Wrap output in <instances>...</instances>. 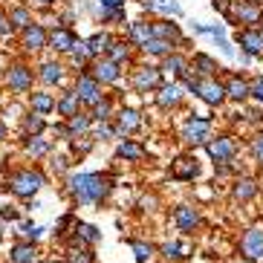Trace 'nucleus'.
I'll use <instances>...</instances> for the list:
<instances>
[{
  "instance_id": "a18cd8bd",
  "label": "nucleus",
  "mask_w": 263,
  "mask_h": 263,
  "mask_svg": "<svg viewBox=\"0 0 263 263\" xmlns=\"http://www.w3.org/2000/svg\"><path fill=\"white\" fill-rule=\"evenodd\" d=\"M93 136L96 142H110V139H116V130H113V122H93Z\"/></svg>"
},
{
  "instance_id": "9d476101",
  "label": "nucleus",
  "mask_w": 263,
  "mask_h": 263,
  "mask_svg": "<svg viewBox=\"0 0 263 263\" xmlns=\"http://www.w3.org/2000/svg\"><path fill=\"white\" fill-rule=\"evenodd\" d=\"M234 41H237V47L243 49V55H249V58H260L263 55V35H260L257 26H240Z\"/></svg>"
},
{
  "instance_id": "dca6fc26",
  "label": "nucleus",
  "mask_w": 263,
  "mask_h": 263,
  "mask_svg": "<svg viewBox=\"0 0 263 263\" xmlns=\"http://www.w3.org/2000/svg\"><path fill=\"white\" fill-rule=\"evenodd\" d=\"M64 76H67V70H64L61 61H44L38 70H35V78H38L44 87H61Z\"/></svg>"
},
{
  "instance_id": "bb28decb",
  "label": "nucleus",
  "mask_w": 263,
  "mask_h": 263,
  "mask_svg": "<svg viewBox=\"0 0 263 263\" xmlns=\"http://www.w3.org/2000/svg\"><path fill=\"white\" fill-rule=\"evenodd\" d=\"M116 159H124V162H142L145 159V145L133 139H122L116 147Z\"/></svg>"
},
{
  "instance_id": "c85d7f7f",
  "label": "nucleus",
  "mask_w": 263,
  "mask_h": 263,
  "mask_svg": "<svg viewBox=\"0 0 263 263\" xmlns=\"http://www.w3.org/2000/svg\"><path fill=\"white\" fill-rule=\"evenodd\" d=\"M44 130H47V119L41 116V113H35V110H29V113L21 119V133H24V136H41Z\"/></svg>"
},
{
  "instance_id": "4be33fe9",
  "label": "nucleus",
  "mask_w": 263,
  "mask_h": 263,
  "mask_svg": "<svg viewBox=\"0 0 263 263\" xmlns=\"http://www.w3.org/2000/svg\"><path fill=\"white\" fill-rule=\"evenodd\" d=\"M154 35L171 41L174 47H185V35L179 32V24H174V21H154Z\"/></svg>"
},
{
  "instance_id": "c03bdc74",
  "label": "nucleus",
  "mask_w": 263,
  "mask_h": 263,
  "mask_svg": "<svg viewBox=\"0 0 263 263\" xmlns=\"http://www.w3.org/2000/svg\"><path fill=\"white\" fill-rule=\"evenodd\" d=\"M44 232H47L44 226H35V223H29V220H24V223L17 226V234H21V240H32V243L44 237Z\"/></svg>"
},
{
  "instance_id": "4468645a",
  "label": "nucleus",
  "mask_w": 263,
  "mask_h": 263,
  "mask_svg": "<svg viewBox=\"0 0 263 263\" xmlns=\"http://www.w3.org/2000/svg\"><path fill=\"white\" fill-rule=\"evenodd\" d=\"M76 41H78V35L70 29V26H55V29L49 32L47 47L52 49V52H58V55H70V49L76 47Z\"/></svg>"
},
{
  "instance_id": "f3484780",
  "label": "nucleus",
  "mask_w": 263,
  "mask_h": 263,
  "mask_svg": "<svg viewBox=\"0 0 263 263\" xmlns=\"http://www.w3.org/2000/svg\"><path fill=\"white\" fill-rule=\"evenodd\" d=\"M182 90H185V87L179 84V81H162L159 90H156V104H159L162 110L177 107L179 101H182V96H185Z\"/></svg>"
},
{
  "instance_id": "ea45409f",
  "label": "nucleus",
  "mask_w": 263,
  "mask_h": 263,
  "mask_svg": "<svg viewBox=\"0 0 263 263\" xmlns=\"http://www.w3.org/2000/svg\"><path fill=\"white\" fill-rule=\"evenodd\" d=\"M9 21H12V26H15V32H21L24 26H29V24H32L29 6H15V9H9Z\"/></svg>"
},
{
  "instance_id": "c756f323",
  "label": "nucleus",
  "mask_w": 263,
  "mask_h": 263,
  "mask_svg": "<svg viewBox=\"0 0 263 263\" xmlns=\"http://www.w3.org/2000/svg\"><path fill=\"white\" fill-rule=\"evenodd\" d=\"M72 237H78L84 246H96L101 240V232L96 229L93 223H84V220H76V226H72Z\"/></svg>"
},
{
  "instance_id": "052dcab7",
  "label": "nucleus",
  "mask_w": 263,
  "mask_h": 263,
  "mask_svg": "<svg viewBox=\"0 0 263 263\" xmlns=\"http://www.w3.org/2000/svg\"><path fill=\"white\" fill-rule=\"evenodd\" d=\"M38 263H64V260H38Z\"/></svg>"
},
{
  "instance_id": "6e6552de",
  "label": "nucleus",
  "mask_w": 263,
  "mask_h": 263,
  "mask_svg": "<svg viewBox=\"0 0 263 263\" xmlns=\"http://www.w3.org/2000/svg\"><path fill=\"white\" fill-rule=\"evenodd\" d=\"M47 41H49V29L44 24H38V21H32L29 26L21 29V47H24V52H41V49L47 47Z\"/></svg>"
},
{
  "instance_id": "39448f33",
  "label": "nucleus",
  "mask_w": 263,
  "mask_h": 263,
  "mask_svg": "<svg viewBox=\"0 0 263 263\" xmlns=\"http://www.w3.org/2000/svg\"><path fill=\"white\" fill-rule=\"evenodd\" d=\"M87 72H90V76H93L101 87H104V84H116L119 78H122V64L110 61L107 55H99V58H93V61H90Z\"/></svg>"
},
{
  "instance_id": "393cba45",
  "label": "nucleus",
  "mask_w": 263,
  "mask_h": 263,
  "mask_svg": "<svg viewBox=\"0 0 263 263\" xmlns=\"http://www.w3.org/2000/svg\"><path fill=\"white\" fill-rule=\"evenodd\" d=\"M29 110H35L41 116L55 113V96L49 93V90H32L29 93Z\"/></svg>"
},
{
  "instance_id": "4d7b16f0",
  "label": "nucleus",
  "mask_w": 263,
  "mask_h": 263,
  "mask_svg": "<svg viewBox=\"0 0 263 263\" xmlns=\"http://www.w3.org/2000/svg\"><path fill=\"white\" fill-rule=\"evenodd\" d=\"M6 136H9V127H6V122L0 119V142H6Z\"/></svg>"
},
{
  "instance_id": "9b49d317",
  "label": "nucleus",
  "mask_w": 263,
  "mask_h": 263,
  "mask_svg": "<svg viewBox=\"0 0 263 263\" xmlns=\"http://www.w3.org/2000/svg\"><path fill=\"white\" fill-rule=\"evenodd\" d=\"M205 151L214 162H232L237 156V139L234 136H217V139L205 142Z\"/></svg>"
},
{
  "instance_id": "c9c22d12",
  "label": "nucleus",
  "mask_w": 263,
  "mask_h": 263,
  "mask_svg": "<svg viewBox=\"0 0 263 263\" xmlns=\"http://www.w3.org/2000/svg\"><path fill=\"white\" fill-rule=\"evenodd\" d=\"M90 119L93 122H110L113 119V99L110 96H101L93 107H90Z\"/></svg>"
},
{
  "instance_id": "aec40b11",
  "label": "nucleus",
  "mask_w": 263,
  "mask_h": 263,
  "mask_svg": "<svg viewBox=\"0 0 263 263\" xmlns=\"http://www.w3.org/2000/svg\"><path fill=\"white\" fill-rule=\"evenodd\" d=\"M197 174H200V168H197V162H194L191 156H177L171 162V177L177 179V182H191Z\"/></svg>"
},
{
  "instance_id": "7ed1b4c3",
  "label": "nucleus",
  "mask_w": 263,
  "mask_h": 263,
  "mask_svg": "<svg viewBox=\"0 0 263 263\" xmlns=\"http://www.w3.org/2000/svg\"><path fill=\"white\" fill-rule=\"evenodd\" d=\"M226 21L237 26H260L263 24V3L260 0H232Z\"/></svg>"
},
{
  "instance_id": "6ab92c4d",
  "label": "nucleus",
  "mask_w": 263,
  "mask_h": 263,
  "mask_svg": "<svg viewBox=\"0 0 263 263\" xmlns=\"http://www.w3.org/2000/svg\"><path fill=\"white\" fill-rule=\"evenodd\" d=\"M41 252L32 240H17L15 246L9 249V263H38Z\"/></svg>"
},
{
  "instance_id": "6e6d98bb",
  "label": "nucleus",
  "mask_w": 263,
  "mask_h": 263,
  "mask_svg": "<svg viewBox=\"0 0 263 263\" xmlns=\"http://www.w3.org/2000/svg\"><path fill=\"white\" fill-rule=\"evenodd\" d=\"M32 6H41V9H49V6H55L58 0H29Z\"/></svg>"
},
{
  "instance_id": "864d4df0",
  "label": "nucleus",
  "mask_w": 263,
  "mask_h": 263,
  "mask_svg": "<svg viewBox=\"0 0 263 263\" xmlns=\"http://www.w3.org/2000/svg\"><path fill=\"white\" fill-rule=\"evenodd\" d=\"M252 151H255L257 159H263V133H257V136H255V142H252Z\"/></svg>"
},
{
  "instance_id": "3c124183",
  "label": "nucleus",
  "mask_w": 263,
  "mask_h": 263,
  "mask_svg": "<svg viewBox=\"0 0 263 263\" xmlns=\"http://www.w3.org/2000/svg\"><path fill=\"white\" fill-rule=\"evenodd\" d=\"M52 171H55V174H67V171H70V159H67V156H55V159H52Z\"/></svg>"
},
{
  "instance_id": "b1692460",
  "label": "nucleus",
  "mask_w": 263,
  "mask_h": 263,
  "mask_svg": "<svg viewBox=\"0 0 263 263\" xmlns=\"http://www.w3.org/2000/svg\"><path fill=\"white\" fill-rule=\"evenodd\" d=\"M24 154L29 159H44V156L52 154V142L44 139V133L41 136H24Z\"/></svg>"
},
{
  "instance_id": "680f3d73",
  "label": "nucleus",
  "mask_w": 263,
  "mask_h": 263,
  "mask_svg": "<svg viewBox=\"0 0 263 263\" xmlns=\"http://www.w3.org/2000/svg\"><path fill=\"white\" fill-rule=\"evenodd\" d=\"M260 35H263V26H260Z\"/></svg>"
},
{
  "instance_id": "f03ea898",
  "label": "nucleus",
  "mask_w": 263,
  "mask_h": 263,
  "mask_svg": "<svg viewBox=\"0 0 263 263\" xmlns=\"http://www.w3.org/2000/svg\"><path fill=\"white\" fill-rule=\"evenodd\" d=\"M6 185H9V191L15 194L17 200H32L41 188L47 185V174H44L41 168L26 165V168H17V171H12V174H9Z\"/></svg>"
},
{
  "instance_id": "4c0bfd02",
  "label": "nucleus",
  "mask_w": 263,
  "mask_h": 263,
  "mask_svg": "<svg viewBox=\"0 0 263 263\" xmlns=\"http://www.w3.org/2000/svg\"><path fill=\"white\" fill-rule=\"evenodd\" d=\"M142 49H145L147 55H154V58H165V55L174 52V44H171V41H165V38H156V35H154V38L147 41Z\"/></svg>"
},
{
  "instance_id": "13d9d810",
  "label": "nucleus",
  "mask_w": 263,
  "mask_h": 263,
  "mask_svg": "<svg viewBox=\"0 0 263 263\" xmlns=\"http://www.w3.org/2000/svg\"><path fill=\"white\" fill-rule=\"evenodd\" d=\"M234 263H252V260H246V257H237V260H234Z\"/></svg>"
},
{
  "instance_id": "f704fd0d",
  "label": "nucleus",
  "mask_w": 263,
  "mask_h": 263,
  "mask_svg": "<svg viewBox=\"0 0 263 263\" xmlns=\"http://www.w3.org/2000/svg\"><path fill=\"white\" fill-rule=\"evenodd\" d=\"M90 61H93V55H90V49H87L84 41L78 38L76 47L70 49V64L76 67V70H87V67H90Z\"/></svg>"
},
{
  "instance_id": "a211bd4d",
  "label": "nucleus",
  "mask_w": 263,
  "mask_h": 263,
  "mask_svg": "<svg viewBox=\"0 0 263 263\" xmlns=\"http://www.w3.org/2000/svg\"><path fill=\"white\" fill-rule=\"evenodd\" d=\"M174 226H177L182 234H191L197 226H200V211L194 205H177L174 209Z\"/></svg>"
},
{
  "instance_id": "8fccbe9b",
  "label": "nucleus",
  "mask_w": 263,
  "mask_h": 263,
  "mask_svg": "<svg viewBox=\"0 0 263 263\" xmlns=\"http://www.w3.org/2000/svg\"><path fill=\"white\" fill-rule=\"evenodd\" d=\"M156 9H159V12H165V15H174V17L182 15V6H179L177 0H165V3H159Z\"/></svg>"
},
{
  "instance_id": "603ef678",
  "label": "nucleus",
  "mask_w": 263,
  "mask_h": 263,
  "mask_svg": "<svg viewBox=\"0 0 263 263\" xmlns=\"http://www.w3.org/2000/svg\"><path fill=\"white\" fill-rule=\"evenodd\" d=\"M17 217H21V214H17L12 205H0V220H12V223H15Z\"/></svg>"
},
{
  "instance_id": "a878e982",
  "label": "nucleus",
  "mask_w": 263,
  "mask_h": 263,
  "mask_svg": "<svg viewBox=\"0 0 263 263\" xmlns=\"http://www.w3.org/2000/svg\"><path fill=\"white\" fill-rule=\"evenodd\" d=\"M55 110H58V116L61 119L76 116L78 110H81V99L76 96V90H64V93L55 99Z\"/></svg>"
},
{
  "instance_id": "e433bc0d",
  "label": "nucleus",
  "mask_w": 263,
  "mask_h": 263,
  "mask_svg": "<svg viewBox=\"0 0 263 263\" xmlns=\"http://www.w3.org/2000/svg\"><path fill=\"white\" fill-rule=\"evenodd\" d=\"M226 96L234 99V101L249 99V81H246V78H240V76H232L229 81H226Z\"/></svg>"
},
{
  "instance_id": "ddd939ff",
  "label": "nucleus",
  "mask_w": 263,
  "mask_h": 263,
  "mask_svg": "<svg viewBox=\"0 0 263 263\" xmlns=\"http://www.w3.org/2000/svg\"><path fill=\"white\" fill-rule=\"evenodd\" d=\"M162 70L159 67H139L133 72V90L136 93H151V90H159L162 84Z\"/></svg>"
},
{
  "instance_id": "7c9ffc66",
  "label": "nucleus",
  "mask_w": 263,
  "mask_h": 263,
  "mask_svg": "<svg viewBox=\"0 0 263 263\" xmlns=\"http://www.w3.org/2000/svg\"><path fill=\"white\" fill-rule=\"evenodd\" d=\"M188 64H191V70L197 72L200 78H209V76H214V72L220 70V67H217V61L211 58V55H205V52H194V58Z\"/></svg>"
},
{
  "instance_id": "f257e3e1",
  "label": "nucleus",
  "mask_w": 263,
  "mask_h": 263,
  "mask_svg": "<svg viewBox=\"0 0 263 263\" xmlns=\"http://www.w3.org/2000/svg\"><path fill=\"white\" fill-rule=\"evenodd\" d=\"M64 191L70 194L76 205H101L113 191V179L107 174H96V171H72V174H67Z\"/></svg>"
},
{
  "instance_id": "49530a36",
  "label": "nucleus",
  "mask_w": 263,
  "mask_h": 263,
  "mask_svg": "<svg viewBox=\"0 0 263 263\" xmlns=\"http://www.w3.org/2000/svg\"><path fill=\"white\" fill-rule=\"evenodd\" d=\"M194 32H197V35H214V38H226V26H223V24H211V26L197 24V26H194Z\"/></svg>"
},
{
  "instance_id": "473e14b6",
  "label": "nucleus",
  "mask_w": 263,
  "mask_h": 263,
  "mask_svg": "<svg viewBox=\"0 0 263 263\" xmlns=\"http://www.w3.org/2000/svg\"><path fill=\"white\" fill-rule=\"evenodd\" d=\"M257 191H260V185H257L255 179L243 177V179H237V182H234L232 197H234V200H240V202H249V200H255V197H257Z\"/></svg>"
},
{
  "instance_id": "2f4dec72",
  "label": "nucleus",
  "mask_w": 263,
  "mask_h": 263,
  "mask_svg": "<svg viewBox=\"0 0 263 263\" xmlns=\"http://www.w3.org/2000/svg\"><path fill=\"white\" fill-rule=\"evenodd\" d=\"M130 52H133V44L127 38H113V44H110V49L104 55L116 64H127L130 61Z\"/></svg>"
},
{
  "instance_id": "a19ab883",
  "label": "nucleus",
  "mask_w": 263,
  "mask_h": 263,
  "mask_svg": "<svg viewBox=\"0 0 263 263\" xmlns=\"http://www.w3.org/2000/svg\"><path fill=\"white\" fill-rule=\"evenodd\" d=\"M67 263H96V255L90 246H70L67 249Z\"/></svg>"
},
{
  "instance_id": "0eeeda50",
  "label": "nucleus",
  "mask_w": 263,
  "mask_h": 263,
  "mask_svg": "<svg viewBox=\"0 0 263 263\" xmlns=\"http://www.w3.org/2000/svg\"><path fill=\"white\" fill-rule=\"evenodd\" d=\"M211 119L209 116H188L185 127H182V139L188 145H205L211 139Z\"/></svg>"
},
{
  "instance_id": "1a4fd4ad",
  "label": "nucleus",
  "mask_w": 263,
  "mask_h": 263,
  "mask_svg": "<svg viewBox=\"0 0 263 263\" xmlns=\"http://www.w3.org/2000/svg\"><path fill=\"white\" fill-rule=\"evenodd\" d=\"M72 90H76V96L81 99V104H87V107H93L96 101L104 96V93H101V84H99V81H96V78L90 76L87 70L78 72V78H76V84H72Z\"/></svg>"
},
{
  "instance_id": "423d86ee",
  "label": "nucleus",
  "mask_w": 263,
  "mask_h": 263,
  "mask_svg": "<svg viewBox=\"0 0 263 263\" xmlns=\"http://www.w3.org/2000/svg\"><path fill=\"white\" fill-rule=\"evenodd\" d=\"M194 96L200 101H205L209 107H220L229 96H226V84L223 81H217L214 76L209 78H200V84H197V90H194Z\"/></svg>"
},
{
  "instance_id": "20e7f679",
  "label": "nucleus",
  "mask_w": 263,
  "mask_h": 263,
  "mask_svg": "<svg viewBox=\"0 0 263 263\" xmlns=\"http://www.w3.org/2000/svg\"><path fill=\"white\" fill-rule=\"evenodd\" d=\"M35 84V70L29 64H12L6 70V87L12 96H29Z\"/></svg>"
},
{
  "instance_id": "bf43d9fd",
  "label": "nucleus",
  "mask_w": 263,
  "mask_h": 263,
  "mask_svg": "<svg viewBox=\"0 0 263 263\" xmlns=\"http://www.w3.org/2000/svg\"><path fill=\"white\" fill-rule=\"evenodd\" d=\"M0 185H3V162H0Z\"/></svg>"
},
{
  "instance_id": "72a5a7b5",
  "label": "nucleus",
  "mask_w": 263,
  "mask_h": 263,
  "mask_svg": "<svg viewBox=\"0 0 263 263\" xmlns=\"http://www.w3.org/2000/svg\"><path fill=\"white\" fill-rule=\"evenodd\" d=\"M84 44H87V49H90V55H93V58H99V55H104V52L110 49V44H113V35H110L107 29H101V32H96V35H90Z\"/></svg>"
},
{
  "instance_id": "cd10ccee",
  "label": "nucleus",
  "mask_w": 263,
  "mask_h": 263,
  "mask_svg": "<svg viewBox=\"0 0 263 263\" xmlns=\"http://www.w3.org/2000/svg\"><path fill=\"white\" fill-rule=\"evenodd\" d=\"M64 124H67V130H70V139H76V136H81V133L93 130V119H90V113H81V110H78L76 116L64 119Z\"/></svg>"
},
{
  "instance_id": "f8f14e48",
  "label": "nucleus",
  "mask_w": 263,
  "mask_h": 263,
  "mask_svg": "<svg viewBox=\"0 0 263 263\" xmlns=\"http://www.w3.org/2000/svg\"><path fill=\"white\" fill-rule=\"evenodd\" d=\"M113 122V130H116V139H124L127 133H136L142 127V116H139V110H133V107H124L119 110L116 116L110 119Z\"/></svg>"
},
{
  "instance_id": "de8ad7c7",
  "label": "nucleus",
  "mask_w": 263,
  "mask_h": 263,
  "mask_svg": "<svg viewBox=\"0 0 263 263\" xmlns=\"http://www.w3.org/2000/svg\"><path fill=\"white\" fill-rule=\"evenodd\" d=\"M12 32H15V26L9 21V12H0V41L12 38Z\"/></svg>"
},
{
  "instance_id": "09e8293b",
  "label": "nucleus",
  "mask_w": 263,
  "mask_h": 263,
  "mask_svg": "<svg viewBox=\"0 0 263 263\" xmlns=\"http://www.w3.org/2000/svg\"><path fill=\"white\" fill-rule=\"evenodd\" d=\"M249 96L257 99V101H263V76H257V78L249 81Z\"/></svg>"
},
{
  "instance_id": "58836bf2",
  "label": "nucleus",
  "mask_w": 263,
  "mask_h": 263,
  "mask_svg": "<svg viewBox=\"0 0 263 263\" xmlns=\"http://www.w3.org/2000/svg\"><path fill=\"white\" fill-rule=\"evenodd\" d=\"M159 255L168 257V260H182V257L191 255V249L182 246V243H177V240H168V243H162V246H159Z\"/></svg>"
},
{
  "instance_id": "2eb2a0df",
  "label": "nucleus",
  "mask_w": 263,
  "mask_h": 263,
  "mask_svg": "<svg viewBox=\"0 0 263 263\" xmlns=\"http://www.w3.org/2000/svg\"><path fill=\"white\" fill-rule=\"evenodd\" d=\"M240 255L246 257V260H260L263 257V229H249L240 240Z\"/></svg>"
},
{
  "instance_id": "37998d69",
  "label": "nucleus",
  "mask_w": 263,
  "mask_h": 263,
  "mask_svg": "<svg viewBox=\"0 0 263 263\" xmlns=\"http://www.w3.org/2000/svg\"><path fill=\"white\" fill-rule=\"evenodd\" d=\"M130 249L136 255V263H151V257L156 255V249L151 243H145V240H130Z\"/></svg>"
},
{
  "instance_id": "5701e85b",
  "label": "nucleus",
  "mask_w": 263,
  "mask_h": 263,
  "mask_svg": "<svg viewBox=\"0 0 263 263\" xmlns=\"http://www.w3.org/2000/svg\"><path fill=\"white\" fill-rule=\"evenodd\" d=\"M124 38L130 41L133 47H145L147 41L154 38V24H147V21H133V24H127V35Z\"/></svg>"
},
{
  "instance_id": "79ce46f5",
  "label": "nucleus",
  "mask_w": 263,
  "mask_h": 263,
  "mask_svg": "<svg viewBox=\"0 0 263 263\" xmlns=\"http://www.w3.org/2000/svg\"><path fill=\"white\" fill-rule=\"evenodd\" d=\"M124 3H127V0H93V3H90V12H93L96 21H101L104 12H110V9H124Z\"/></svg>"
},
{
  "instance_id": "e2e57ef3",
  "label": "nucleus",
  "mask_w": 263,
  "mask_h": 263,
  "mask_svg": "<svg viewBox=\"0 0 263 263\" xmlns=\"http://www.w3.org/2000/svg\"><path fill=\"white\" fill-rule=\"evenodd\" d=\"M260 3H263V0H260Z\"/></svg>"
},
{
  "instance_id": "412c9836",
  "label": "nucleus",
  "mask_w": 263,
  "mask_h": 263,
  "mask_svg": "<svg viewBox=\"0 0 263 263\" xmlns=\"http://www.w3.org/2000/svg\"><path fill=\"white\" fill-rule=\"evenodd\" d=\"M159 70H162V76H171L174 81H179V78L191 70V64H188V58H182L179 52H171L162 58V67H159Z\"/></svg>"
},
{
  "instance_id": "5fc2aeb1",
  "label": "nucleus",
  "mask_w": 263,
  "mask_h": 263,
  "mask_svg": "<svg viewBox=\"0 0 263 263\" xmlns=\"http://www.w3.org/2000/svg\"><path fill=\"white\" fill-rule=\"evenodd\" d=\"M217 47L223 49V55H229V58H232V55H234V47H232V44H229V41H226V38H217Z\"/></svg>"
}]
</instances>
